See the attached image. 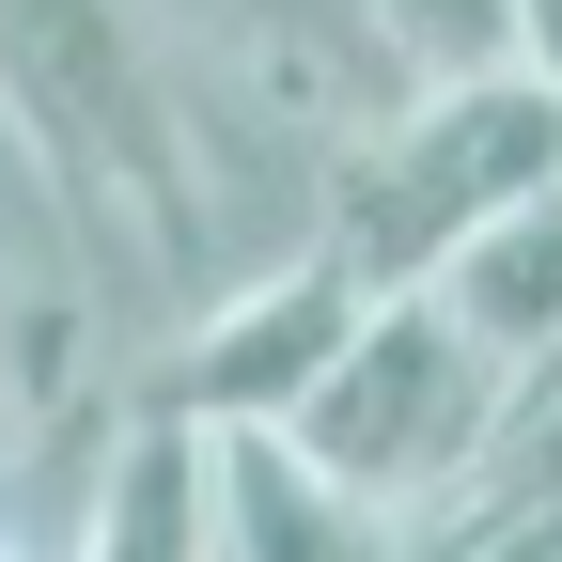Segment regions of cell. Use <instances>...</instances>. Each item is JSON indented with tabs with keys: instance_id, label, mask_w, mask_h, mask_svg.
Listing matches in <instances>:
<instances>
[{
	"instance_id": "5b68a950",
	"label": "cell",
	"mask_w": 562,
	"mask_h": 562,
	"mask_svg": "<svg viewBox=\"0 0 562 562\" xmlns=\"http://www.w3.org/2000/svg\"><path fill=\"white\" fill-rule=\"evenodd\" d=\"M110 469H94V501H79V547L63 562H220V438L172 406H140L110 422Z\"/></svg>"
},
{
	"instance_id": "8992f818",
	"label": "cell",
	"mask_w": 562,
	"mask_h": 562,
	"mask_svg": "<svg viewBox=\"0 0 562 562\" xmlns=\"http://www.w3.org/2000/svg\"><path fill=\"white\" fill-rule=\"evenodd\" d=\"M220 547L235 562H406L391 516L328 501V484L297 453H266V438H220Z\"/></svg>"
},
{
	"instance_id": "9c48e42d",
	"label": "cell",
	"mask_w": 562,
	"mask_h": 562,
	"mask_svg": "<svg viewBox=\"0 0 562 562\" xmlns=\"http://www.w3.org/2000/svg\"><path fill=\"white\" fill-rule=\"evenodd\" d=\"M0 562H16V531H0Z\"/></svg>"
},
{
	"instance_id": "ba28073f",
	"label": "cell",
	"mask_w": 562,
	"mask_h": 562,
	"mask_svg": "<svg viewBox=\"0 0 562 562\" xmlns=\"http://www.w3.org/2000/svg\"><path fill=\"white\" fill-rule=\"evenodd\" d=\"M516 79L562 94V0H516Z\"/></svg>"
},
{
	"instance_id": "7a4b0ae2",
	"label": "cell",
	"mask_w": 562,
	"mask_h": 562,
	"mask_svg": "<svg viewBox=\"0 0 562 562\" xmlns=\"http://www.w3.org/2000/svg\"><path fill=\"white\" fill-rule=\"evenodd\" d=\"M547 172H562V94H547V79H453V94H406L391 125L344 140L313 235L344 250L360 297H406L453 235H484V220L531 203Z\"/></svg>"
},
{
	"instance_id": "52a82bcc",
	"label": "cell",
	"mask_w": 562,
	"mask_h": 562,
	"mask_svg": "<svg viewBox=\"0 0 562 562\" xmlns=\"http://www.w3.org/2000/svg\"><path fill=\"white\" fill-rule=\"evenodd\" d=\"M360 32L406 94H453V79H516V0H360Z\"/></svg>"
},
{
	"instance_id": "3957f363",
	"label": "cell",
	"mask_w": 562,
	"mask_h": 562,
	"mask_svg": "<svg viewBox=\"0 0 562 562\" xmlns=\"http://www.w3.org/2000/svg\"><path fill=\"white\" fill-rule=\"evenodd\" d=\"M344 328H360V281H344L328 235H297L281 266H250L220 313L188 328V360H172V422H203V438H281L297 422V391L344 360Z\"/></svg>"
},
{
	"instance_id": "6da1fadb",
	"label": "cell",
	"mask_w": 562,
	"mask_h": 562,
	"mask_svg": "<svg viewBox=\"0 0 562 562\" xmlns=\"http://www.w3.org/2000/svg\"><path fill=\"white\" fill-rule=\"evenodd\" d=\"M501 422H516V375L484 360L438 297H360L344 360L297 391V422H281L266 453H297L328 501H360V516H422V501H453V484L501 453Z\"/></svg>"
},
{
	"instance_id": "277c9868",
	"label": "cell",
	"mask_w": 562,
	"mask_h": 562,
	"mask_svg": "<svg viewBox=\"0 0 562 562\" xmlns=\"http://www.w3.org/2000/svg\"><path fill=\"white\" fill-rule=\"evenodd\" d=\"M406 297H438V313L484 344V360H501V375L531 391V375L562 360V172H547L531 203H501L484 235H453L438 266L406 281Z\"/></svg>"
}]
</instances>
